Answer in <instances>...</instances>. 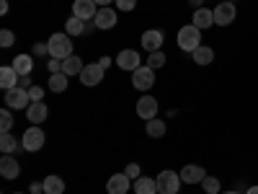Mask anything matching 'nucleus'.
<instances>
[{"instance_id": "obj_1", "label": "nucleus", "mask_w": 258, "mask_h": 194, "mask_svg": "<svg viewBox=\"0 0 258 194\" xmlns=\"http://www.w3.org/2000/svg\"><path fill=\"white\" fill-rule=\"evenodd\" d=\"M47 44H49V57H54V60L73 57V39L68 34H52Z\"/></svg>"}, {"instance_id": "obj_2", "label": "nucleus", "mask_w": 258, "mask_h": 194, "mask_svg": "<svg viewBox=\"0 0 258 194\" xmlns=\"http://www.w3.org/2000/svg\"><path fill=\"white\" fill-rule=\"evenodd\" d=\"M178 47H181L183 52L199 50V47H202V29H197L194 24L181 26V29H178Z\"/></svg>"}, {"instance_id": "obj_3", "label": "nucleus", "mask_w": 258, "mask_h": 194, "mask_svg": "<svg viewBox=\"0 0 258 194\" xmlns=\"http://www.w3.org/2000/svg\"><path fill=\"white\" fill-rule=\"evenodd\" d=\"M44 132H41V127L39 124H31L26 132H24V137H21V148L26 150V153H36V150H41L44 148Z\"/></svg>"}, {"instance_id": "obj_4", "label": "nucleus", "mask_w": 258, "mask_h": 194, "mask_svg": "<svg viewBox=\"0 0 258 194\" xmlns=\"http://www.w3.org/2000/svg\"><path fill=\"white\" fill-rule=\"evenodd\" d=\"M155 181H158L160 194H178L181 191V174H176V171H160V176Z\"/></svg>"}, {"instance_id": "obj_5", "label": "nucleus", "mask_w": 258, "mask_h": 194, "mask_svg": "<svg viewBox=\"0 0 258 194\" xmlns=\"http://www.w3.org/2000/svg\"><path fill=\"white\" fill-rule=\"evenodd\" d=\"M34 101H31V96H29V91L26 88H11V91H6V106L8 109H29Z\"/></svg>"}, {"instance_id": "obj_6", "label": "nucleus", "mask_w": 258, "mask_h": 194, "mask_svg": "<svg viewBox=\"0 0 258 194\" xmlns=\"http://www.w3.org/2000/svg\"><path fill=\"white\" fill-rule=\"evenodd\" d=\"M153 83H155V70L147 68V65H142V68H137L132 73V85L137 91H150V88H153Z\"/></svg>"}, {"instance_id": "obj_7", "label": "nucleus", "mask_w": 258, "mask_h": 194, "mask_svg": "<svg viewBox=\"0 0 258 194\" xmlns=\"http://www.w3.org/2000/svg\"><path fill=\"white\" fill-rule=\"evenodd\" d=\"M212 13H214V26H230L235 21V16H238V8H235V3H227L225 0Z\"/></svg>"}, {"instance_id": "obj_8", "label": "nucleus", "mask_w": 258, "mask_h": 194, "mask_svg": "<svg viewBox=\"0 0 258 194\" xmlns=\"http://www.w3.org/2000/svg\"><path fill=\"white\" fill-rule=\"evenodd\" d=\"M103 65L101 62H91V65H85V68H83V73L78 75L80 78V83L83 85H98L101 80H103Z\"/></svg>"}, {"instance_id": "obj_9", "label": "nucleus", "mask_w": 258, "mask_h": 194, "mask_svg": "<svg viewBox=\"0 0 258 194\" xmlns=\"http://www.w3.org/2000/svg\"><path fill=\"white\" fill-rule=\"evenodd\" d=\"M158 99L155 96H142L140 101H137V114H140V119H155L158 117Z\"/></svg>"}, {"instance_id": "obj_10", "label": "nucleus", "mask_w": 258, "mask_h": 194, "mask_svg": "<svg viewBox=\"0 0 258 194\" xmlns=\"http://www.w3.org/2000/svg\"><path fill=\"white\" fill-rule=\"evenodd\" d=\"M116 65H119V70L135 73L137 68H142V65H140V52H135V50H121L119 57H116Z\"/></svg>"}, {"instance_id": "obj_11", "label": "nucleus", "mask_w": 258, "mask_h": 194, "mask_svg": "<svg viewBox=\"0 0 258 194\" xmlns=\"http://www.w3.org/2000/svg\"><path fill=\"white\" fill-rule=\"evenodd\" d=\"M129 186H132V179H129L126 174H114V176H109V181H106V191L109 194H126Z\"/></svg>"}, {"instance_id": "obj_12", "label": "nucleus", "mask_w": 258, "mask_h": 194, "mask_svg": "<svg viewBox=\"0 0 258 194\" xmlns=\"http://www.w3.org/2000/svg\"><path fill=\"white\" fill-rule=\"evenodd\" d=\"M0 176L8 179V181L18 179L21 176V163L13 156H3V158H0Z\"/></svg>"}, {"instance_id": "obj_13", "label": "nucleus", "mask_w": 258, "mask_h": 194, "mask_svg": "<svg viewBox=\"0 0 258 194\" xmlns=\"http://www.w3.org/2000/svg\"><path fill=\"white\" fill-rule=\"evenodd\" d=\"M204 179H207V171H204L202 166L188 163V166L181 168V181H183V184H202Z\"/></svg>"}, {"instance_id": "obj_14", "label": "nucleus", "mask_w": 258, "mask_h": 194, "mask_svg": "<svg viewBox=\"0 0 258 194\" xmlns=\"http://www.w3.org/2000/svg\"><path fill=\"white\" fill-rule=\"evenodd\" d=\"M93 24H96V29H103V31L114 29V26H116V11H111V8H98Z\"/></svg>"}, {"instance_id": "obj_15", "label": "nucleus", "mask_w": 258, "mask_h": 194, "mask_svg": "<svg viewBox=\"0 0 258 194\" xmlns=\"http://www.w3.org/2000/svg\"><path fill=\"white\" fill-rule=\"evenodd\" d=\"M163 31H158V29H150V31H145L142 34V50H147V52H160V47H163Z\"/></svg>"}, {"instance_id": "obj_16", "label": "nucleus", "mask_w": 258, "mask_h": 194, "mask_svg": "<svg viewBox=\"0 0 258 194\" xmlns=\"http://www.w3.org/2000/svg\"><path fill=\"white\" fill-rule=\"evenodd\" d=\"M96 3L93 0H75L73 3V16H78V18H83V21H91V18H96Z\"/></svg>"}, {"instance_id": "obj_17", "label": "nucleus", "mask_w": 258, "mask_h": 194, "mask_svg": "<svg viewBox=\"0 0 258 194\" xmlns=\"http://www.w3.org/2000/svg\"><path fill=\"white\" fill-rule=\"evenodd\" d=\"M47 114H49V109H47L44 101H34L29 109H26V119H29L31 124H41V122L47 119Z\"/></svg>"}, {"instance_id": "obj_18", "label": "nucleus", "mask_w": 258, "mask_h": 194, "mask_svg": "<svg viewBox=\"0 0 258 194\" xmlns=\"http://www.w3.org/2000/svg\"><path fill=\"white\" fill-rule=\"evenodd\" d=\"M18 80H21V75L13 70V65H3V68H0V85H3V91L16 88Z\"/></svg>"}, {"instance_id": "obj_19", "label": "nucleus", "mask_w": 258, "mask_h": 194, "mask_svg": "<svg viewBox=\"0 0 258 194\" xmlns=\"http://www.w3.org/2000/svg\"><path fill=\"white\" fill-rule=\"evenodd\" d=\"M194 26H197V29H209V26H214V13L209 11V8H197V11H194Z\"/></svg>"}, {"instance_id": "obj_20", "label": "nucleus", "mask_w": 258, "mask_h": 194, "mask_svg": "<svg viewBox=\"0 0 258 194\" xmlns=\"http://www.w3.org/2000/svg\"><path fill=\"white\" fill-rule=\"evenodd\" d=\"M13 70H16L18 75H31V70H34V57H31V55H18V57L13 60Z\"/></svg>"}, {"instance_id": "obj_21", "label": "nucleus", "mask_w": 258, "mask_h": 194, "mask_svg": "<svg viewBox=\"0 0 258 194\" xmlns=\"http://www.w3.org/2000/svg\"><path fill=\"white\" fill-rule=\"evenodd\" d=\"M135 191L137 194H158V181L150 176H140V179H135Z\"/></svg>"}, {"instance_id": "obj_22", "label": "nucleus", "mask_w": 258, "mask_h": 194, "mask_svg": "<svg viewBox=\"0 0 258 194\" xmlns=\"http://www.w3.org/2000/svg\"><path fill=\"white\" fill-rule=\"evenodd\" d=\"M83 68H85L83 60H80V57H75V55H73V57H68V60H62V73L68 75V78H70V75H80V73H83Z\"/></svg>"}, {"instance_id": "obj_23", "label": "nucleus", "mask_w": 258, "mask_h": 194, "mask_svg": "<svg viewBox=\"0 0 258 194\" xmlns=\"http://www.w3.org/2000/svg\"><path fill=\"white\" fill-rule=\"evenodd\" d=\"M64 34L68 36H83L85 34V21L78 18V16H70L68 24H64Z\"/></svg>"}, {"instance_id": "obj_24", "label": "nucleus", "mask_w": 258, "mask_h": 194, "mask_svg": "<svg viewBox=\"0 0 258 194\" xmlns=\"http://www.w3.org/2000/svg\"><path fill=\"white\" fill-rule=\"evenodd\" d=\"M41 184H44V194H62V191H64V181H62L59 176H54V174L47 176Z\"/></svg>"}, {"instance_id": "obj_25", "label": "nucleus", "mask_w": 258, "mask_h": 194, "mask_svg": "<svg viewBox=\"0 0 258 194\" xmlns=\"http://www.w3.org/2000/svg\"><path fill=\"white\" fill-rule=\"evenodd\" d=\"M191 57H194V62H197V65H209V62L214 60V50L202 44L199 50H194V52H191Z\"/></svg>"}, {"instance_id": "obj_26", "label": "nucleus", "mask_w": 258, "mask_h": 194, "mask_svg": "<svg viewBox=\"0 0 258 194\" xmlns=\"http://www.w3.org/2000/svg\"><path fill=\"white\" fill-rule=\"evenodd\" d=\"M165 129H168V127H165V122H163V119H158V117L147 122V135H150V137H155V140H160V137L165 135Z\"/></svg>"}, {"instance_id": "obj_27", "label": "nucleus", "mask_w": 258, "mask_h": 194, "mask_svg": "<svg viewBox=\"0 0 258 194\" xmlns=\"http://www.w3.org/2000/svg\"><path fill=\"white\" fill-rule=\"evenodd\" d=\"M49 88H52L54 93L68 91V75H64V73H52V75H49Z\"/></svg>"}, {"instance_id": "obj_28", "label": "nucleus", "mask_w": 258, "mask_h": 194, "mask_svg": "<svg viewBox=\"0 0 258 194\" xmlns=\"http://www.w3.org/2000/svg\"><path fill=\"white\" fill-rule=\"evenodd\" d=\"M0 150H3V156H11L16 150V137L11 132H3L0 135Z\"/></svg>"}, {"instance_id": "obj_29", "label": "nucleus", "mask_w": 258, "mask_h": 194, "mask_svg": "<svg viewBox=\"0 0 258 194\" xmlns=\"http://www.w3.org/2000/svg\"><path fill=\"white\" fill-rule=\"evenodd\" d=\"M202 189H204L207 194H220L222 184H220V179H214V176H207V179L202 181Z\"/></svg>"}, {"instance_id": "obj_30", "label": "nucleus", "mask_w": 258, "mask_h": 194, "mask_svg": "<svg viewBox=\"0 0 258 194\" xmlns=\"http://www.w3.org/2000/svg\"><path fill=\"white\" fill-rule=\"evenodd\" d=\"M163 65H165V55H163V52H150V57H147V68L158 70V68H163Z\"/></svg>"}, {"instance_id": "obj_31", "label": "nucleus", "mask_w": 258, "mask_h": 194, "mask_svg": "<svg viewBox=\"0 0 258 194\" xmlns=\"http://www.w3.org/2000/svg\"><path fill=\"white\" fill-rule=\"evenodd\" d=\"M11 127H13V114H11V109L6 106V109L0 112V129H3V132H11Z\"/></svg>"}, {"instance_id": "obj_32", "label": "nucleus", "mask_w": 258, "mask_h": 194, "mask_svg": "<svg viewBox=\"0 0 258 194\" xmlns=\"http://www.w3.org/2000/svg\"><path fill=\"white\" fill-rule=\"evenodd\" d=\"M13 41H16V36H13L11 29H3V31H0V47H3V50H8Z\"/></svg>"}, {"instance_id": "obj_33", "label": "nucleus", "mask_w": 258, "mask_h": 194, "mask_svg": "<svg viewBox=\"0 0 258 194\" xmlns=\"http://www.w3.org/2000/svg\"><path fill=\"white\" fill-rule=\"evenodd\" d=\"M124 174H126V176H129V179H132V181H135V179H140V176H142V174H140V166H137V163H129V166H126V168H124Z\"/></svg>"}, {"instance_id": "obj_34", "label": "nucleus", "mask_w": 258, "mask_h": 194, "mask_svg": "<svg viewBox=\"0 0 258 194\" xmlns=\"http://www.w3.org/2000/svg\"><path fill=\"white\" fill-rule=\"evenodd\" d=\"M114 3H116V8H119V11H135L137 0H114Z\"/></svg>"}, {"instance_id": "obj_35", "label": "nucleus", "mask_w": 258, "mask_h": 194, "mask_svg": "<svg viewBox=\"0 0 258 194\" xmlns=\"http://www.w3.org/2000/svg\"><path fill=\"white\" fill-rule=\"evenodd\" d=\"M29 96H31V101H41V99H44V88L31 85V88H29Z\"/></svg>"}, {"instance_id": "obj_36", "label": "nucleus", "mask_w": 258, "mask_h": 194, "mask_svg": "<svg viewBox=\"0 0 258 194\" xmlns=\"http://www.w3.org/2000/svg\"><path fill=\"white\" fill-rule=\"evenodd\" d=\"M49 73H62V60H49Z\"/></svg>"}, {"instance_id": "obj_37", "label": "nucleus", "mask_w": 258, "mask_h": 194, "mask_svg": "<svg viewBox=\"0 0 258 194\" xmlns=\"http://www.w3.org/2000/svg\"><path fill=\"white\" fill-rule=\"evenodd\" d=\"M18 88H26V91H29V88H31V78H29V75H21V80H18Z\"/></svg>"}, {"instance_id": "obj_38", "label": "nucleus", "mask_w": 258, "mask_h": 194, "mask_svg": "<svg viewBox=\"0 0 258 194\" xmlns=\"http://www.w3.org/2000/svg\"><path fill=\"white\" fill-rule=\"evenodd\" d=\"M34 52L36 55H49V44H34Z\"/></svg>"}, {"instance_id": "obj_39", "label": "nucleus", "mask_w": 258, "mask_h": 194, "mask_svg": "<svg viewBox=\"0 0 258 194\" xmlns=\"http://www.w3.org/2000/svg\"><path fill=\"white\" fill-rule=\"evenodd\" d=\"M0 13H3V16L8 13V0H0Z\"/></svg>"}, {"instance_id": "obj_40", "label": "nucleus", "mask_w": 258, "mask_h": 194, "mask_svg": "<svg viewBox=\"0 0 258 194\" xmlns=\"http://www.w3.org/2000/svg\"><path fill=\"white\" fill-rule=\"evenodd\" d=\"M93 3H96V6H101V8H109L111 0H93Z\"/></svg>"}, {"instance_id": "obj_41", "label": "nucleus", "mask_w": 258, "mask_h": 194, "mask_svg": "<svg viewBox=\"0 0 258 194\" xmlns=\"http://www.w3.org/2000/svg\"><path fill=\"white\" fill-rule=\"evenodd\" d=\"M245 194H258V186H250V189H248Z\"/></svg>"}, {"instance_id": "obj_42", "label": "nucleus", "mask_w": 258, "mask_h": 194, "mask_svg": "<svg viewBox=\"0 0 258 194\" xmlns=\"http://www.w3.org/2000/svg\"><path fill=\"white\" fill-rule=\"evenodd\" d=\"M222 194H238V191H222Z\"/></svg>"}, {"instance_id": "obj_43", "label": "nucleus", "mask_w": 258, "mask_h": 194, "mask_svg": "<svg viewBox=\"0 0 258 194\" xmlns=\"http://www.w3.org/2000/svg\"><path fill=\"white\" fill-rule=\"evenodd\" d=\"M227 3H232V0H227Z\"/></svg>"}, {"instance_id": "obj_44", "label": "nucleus", "mask_w": 258, "mask_h": 194, "mask_svg": "<svg viewBox=\"0 0 258 194\" xmlns=\"http://www.w3.org/2000/svg\"><path fill=\"white\" fill-rule=\"evenodd\" d=\"M18 194H21V191H18Z\"/></svg>"}, {"instance_id": "obj_45", "label": "nucleus", "mask_w": 258, "mask_h": 194, "mask_svg": "<svg viewBox=\"0 0 258 194\" xmlns=\"http://www.w3.org/2000/svg\"><path fill=\"white\" fill-rule=\"evenodd\" d=\"M158 194H160V191H158Z\"/></svg>"}]
</instances>
